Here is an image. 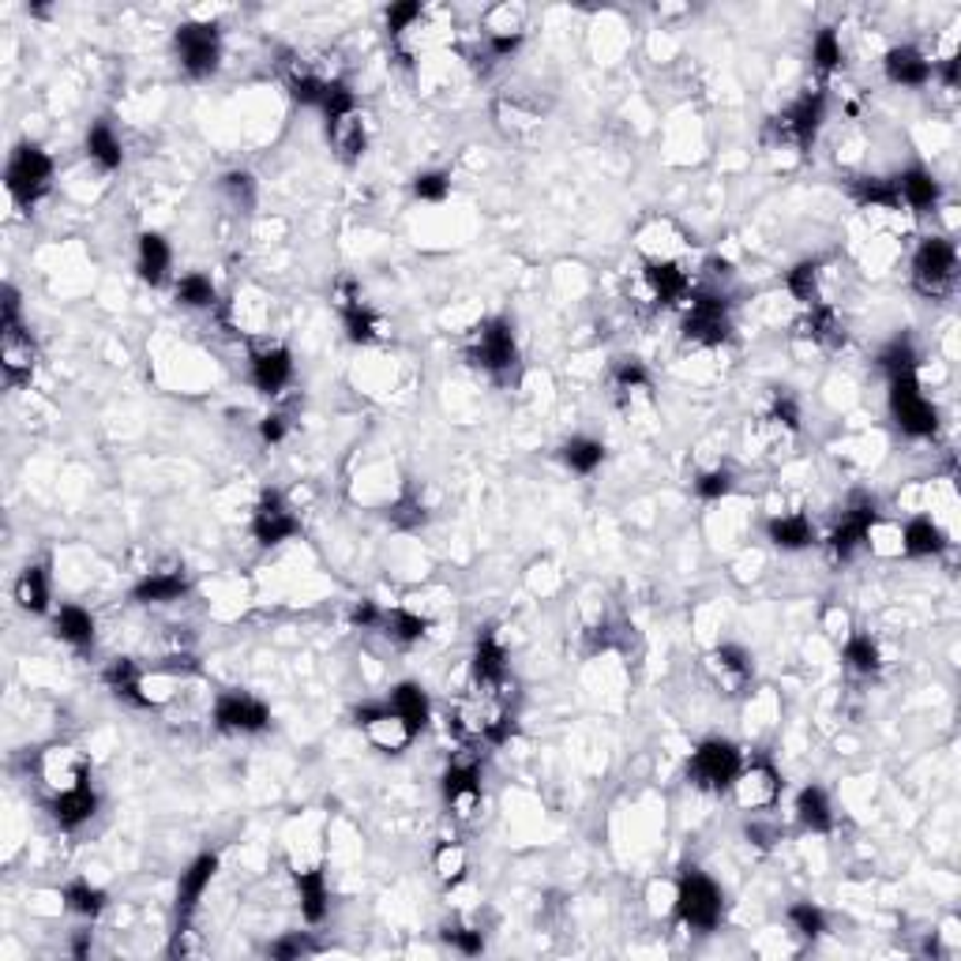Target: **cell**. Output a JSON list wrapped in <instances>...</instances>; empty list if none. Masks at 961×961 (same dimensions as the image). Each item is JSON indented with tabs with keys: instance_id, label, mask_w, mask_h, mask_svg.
<instances>
[{
	"instance_id": "53",
	"label": "cell",
	"mask_w": 961,
	"mask_h": 961,
	"mask_svg": "<svg viewBox=\"0 0 961 961\" xmlns=\"http://www.w3.org/2000/svg\"><path fill=\"white\" fill-rule=\"evenodd\" d=\"M425 519H428V511H425L421 497H414V492H406V497L391 508V526H398V530H417V526H425Z\"/></svg>"
},
{
	"instance_id": "32",
	"label": "cell",
	"mask_w": 961,
	"mask_h": 961,
	"mask_svg": "<svg viewBox=\"0 0 961 961\" xmlns=\"http://www.w3.org/2000/svg\"><path fill=\"white\" fill-rule=\"evenodd\" d=\"M297 882V898H301V912L309 925H320L331 909V890H327V875L320 868H309V871H297L293 875Z\"/></svg>"
},
{
	"instance_id": "8",
	"label": "cell",
	"mask_w": 961,
	"mask_h": 961,
	"mask_svg": "<svg viewBox=\"0 0 961 961\" xmlns=\"http://www.w3.org/2000/svg\"><path fill=\"white\" fill-rule=\"evenodd\" d=\"M470 361L492 376H508L519 365V342L515 327L508 320H484L470 335Z\"/></svg>"
},
{
	"instance_id": "51",
	"label": "cell",
	"mask_w": 961,
	"mask_h": 961,
	"mask_svg": "<svg viewBox=\"0 0 961 961\" xmlns=\"http://www.w3.org/2000/svg\"><path fill=\"white\" fill-rule=\"evenodd\" d=\"M729 492H732V473L725 470V466H713V470H707V473H699V478H694V497L707 500V503L725 500Z\"/></svg>"
},
{
	"instance_id": "36",
	"label": "cell",
	"mask_w": 961,
	"mask_h": 961,
	"mask_svg": "<svg viewBox=\"0 0 961 961\" xmlns=\"http://www.w3.org/2000/svg\"><path fill=\"white\" fill-rule=\"evenodd\" d=\"M15 605L34 616L50 608V571L42 564H27L23 575L15 578Z\"/></svg>"
},
{
	"instance_id": "1",
	"label": "cell",
	"mask_w": 961,
	"mask_h": 961,
	"mask_svg": "<svg viewBox=\"0 0 961 961\" xmlns=\"http://www.w3.org/2000/svg\"><path fill=\"white\" fill-rule=\"evenodd\" d=\"M50 180H53V158L45 155L38 143H19L4 169L8 196H12L19 207H34L38 199L50 192Z\"/></svg>"
},
{
	"instance_id": "22",
	"label": "cell",
	"mask_w": 961,
	"mask_h": 961,
	"mask_svg": "<svg viewBox=\"0 0 961 961\" xmlns=\"http://www.w3.org/2000/svg\"><path fill=\"white\" fill-rule=\"evenodd\" d=\"M38 766H42V782L50 785L53 793H64V788H75V785L91 782L87 759H83L75 748H50Z\"/></svg>"
},
{
	"instance_id": "58",
	"label": "cell",
	"mask_w": 961,
	"mask_h": 961,
	"mask_svg": "<svg viewBox=\"0 0 961 961\" xmlns=\"http://www.w3.org/2000/svg\"><path fill=\"white\" fill-rule=\"evenodd\" d=\"M770 421L785 425V428H801V406H796V398L777 391L774 403H770Z\"/></svg>"
},
{
	"instance_id": "47",
	"label": "cell",
	"mask_w": 961,
	"mask_h": 961,
	"mask_svg": "<svg viewBox=\"0 0 961 961\" xmlns=\"http://www.w3.org/2000/svg\"><path fill=\"white\" fill-rule=\"evenodd\" d=\"M64 906H69L72 912H80V917L94 920L102 909H106V890L91 887L87 879H75V882L64 887Z\"/></svg>"
},
{
	"instance_id": "27",
	"label": "cell",
	"mask_w": 961,
	"mask_h": 961,
	"mask_svg": "<svg viewBox=\"0 0 961 961\" xmlns=\"http://www.w3.org/2000/svg\"><path fill=\"white\" fill-rule=\"evenodd\" d=\"M894 192H898L901 207H909V211L925 215V211H931V207L939 203V196H943V188H939V180L931 177L928 169L909 166L906 174L894 177Z\"/></svg>"
},
{
	"instance_id": "28",
	"label": "cell",
	"mask_w": 961,
	"mask_h": 961,
	"mask_svg": "<svg viewBox=\"0 0 961 961\" xmlns=\"http://www.w3.org/2000/svg\"><path fill=\"white\" fill-rule=\"evenodd\" d=\"M801 335L807 342H815L819 349H842L845 346V323L837 320V312L831 309V304H815V309H807V316L801 320Z\"/></svg>"
},
{
	"instance_id": "21",
	"label": "cell",
	"mask_w": 961,
	"mask_h": 961,
	"mask_svg": "<svg viewBox=\"0 0 961 961\" xmlns=\"http://www.w3.org/2000/svg\"><path fill=\"white\" fill-rule=\"evenodd\" d=\"M218 871V856L215 853H203L188 864V871H180V882H177V928H185L192 920V912L199 906V898L207 894Z\"/></svg>"
},
{
	"instance_id": "60",
	"label": "cell",
	"mask_w": 961,
	"mask_h": 961,
	"mask_svg": "<svg viewBox=\"0 0 961 961\" xmlns=\"http://www.w3.org/2000/svg\"><path fill=\"white\" fill-rule=\"evenodd\" d=\"M285 432H290V414H282V410H274V414H268L260 421V436H263V443H282L285 440Z\"/></svg>"
},
{
	"instance_id": "9",
	"label": "cell",
	"mask_w": 961,
	"mask_h": 961,
	"mask_svg": "<svg viewBox=\"0 0 961 961\" xmlns=\"http://www.w3.org/2000/svg\"><path fill=\"white\" fill-rule=\"evenodd\" d=\"M729 301L718 293H694L688 297V312H683V338L694 346H721L729 338Z\"/></svg>"
},
{
	"instance_id": "13",
	"label": "cell",
	"mask_w": 961,
	"mask_h": 961,
	"mask_svg": "<svg viewBox=\"0 0 961 961\" xmlns=\"http://www.w3.org/2000/svg\"><path fill=\"white\" fill-rule=\"evenodd\" d=\"M301 522L293 515V508L285 503L279 492H263L260 503L252 508V537L260 541L263 549H274L282 541L297 537Z\"/></svg>"
},
{
	"instance_id": "46",
	"label": "cell",
	"mask_w": 961,
	"mask_h": 961,
	"mask_svg": "<svg viewBox=\"0 0 961 961\" xmlns=\"http://www.w3.org/2000/svg\"><path fill=\"white\" fill-rule=\"evenodd\" d=\"M174 297H177V304H185V309H211L218 293H215V282L207 279V274L192 271V274H180L177 279Z\"/></svg>"
},
{
	"instance_id": "35",
	"label": "cell",
	"mask_w": 961,
	"mask_h": 961,
	"mask_svg": "<svg viewBox=\"0 0 961 961\" xmlns=\"http://www.w3.org/2000/svg\"><path fill=\"white\" fill-rule=\"evenodd\" d=\"M796 823H801L804 831H812V834H826V831H834V807H831V796H826L819 785H807V788H801V796H796Z\"/></svg>"
},
{
	"instance_id": "31",
	"label": "cell",
	"mask_w": 961,
	"mask_h": 961,
	"mask_svg": "<svg viewBox=\"0 0 961 961\" xmlns=\"http://www.w3.org/2000/svg\"><path fill=\"white\" fill-rule=\"evenodd\" d=\"M766 537L785 552H801L807 545H815V526L801 511H788V515H774L766 522Z\"/></svg>"
},
{
	"instance_id": "30",
	"label": "cell",
	"mask_w": 961,
	"mask_h": 961,
	"mask_svg": "<svg viewBox=\"0 0 961 961\" xmlns=\"http://www.w3.org/2000/svg\"><path fill=\"white\" fill-rule=\"evenodd\" d=\"M169 263H174V252H169L166 237H161V233H139V249H136L139 279L147 285H161L169 279Z\"/></svg>"
},
{
	"instance_id": "49",
	"label": "cell",
	"mask_w": 961,
	"mask_h": 961,
	"mask_svg": "<svg viewBox=\"0 0 961 961\" xmlns=\"http://www.w3.org/2000/svg\"><path fill=\"white\" fill-rule=\"evenodd\" d=\"M788 925L801 939H819L826 931V912L812 901H796V906H788Z\"/></svg>"
},
{
	"instance_id": "29",
	"label": "cell",
	"mask_w": 961,
	"mask_h": 961,
	"mask_svg": "<svg viewBox=\"0 0 961 961\" xmlns=\"http://www.w3.org/2000/svg\"><path fill=\"white\" fill-rule=\"evenodd\" d=\"M53 635L61 643H69L72 650L87 654L94 646V616L80 605H61L53 616Z\"/></svg>"
},
{
	"instance_id": "26",
	"label": "cell",
	"mask_w": 961,
	"mask_h": 961,
	"mask_svg": "<svg viewBox=\"0 0 961 961\" xmlns=\"http://www.w3.org/2000/svg\"><path fill=\"white\" fill-rule=\"evenodd\" d=\"M94 812H98V793L91 788V782L64 788V793H53V801H50V815L61 831H75V826L87 823Z\"/></svg>"
},
{
	"instance_id": "59",
	"label": "cell",
	"mask_w": 961,
	"mask_h": 961,
	"mask_svg": "<svg viewBox=\"0 0 961 961\" xmlns=\"http://www.w3.org/2000/svg\"><path fill=\"white\" fill-rule=\"evenodd\" d=\"M349 624L361 627V631H376V627H384V608L376 602H357L349 608Z\"/></svg>"
},
{
	"instance_id": "6",
	"label": "cell",
	"mask_w": 961,
	"mask_h": 961,
	"mask_svg": "<svg viewBox=\"0 0 961 961\" xmlns=\"http://www.w3.org/2000/svg\"><path fill=\"white\" fill-rule=\"evenodd\" d=\"M958 279V249L947 237H928L912 252V285L925 297H943Z\"/></svg>"
},
{
	"instance_id": "37",
	"label": "cell",
	"mask_w": 961,
	"mask_h": 961,
	"mask_svg": "<svg viewBox=\"0 0 961 961\" xmlns=\"http://www.w3.org/2000/svg\"><path fill=\"white\" fill-rule=\"evenodd\" d=\"M560 459H564V466L571 473H583V478H589V473L605 462V443L594 440V436H571V440L560 447Z\"/></svg>"
},
{
	"instance_id": "12",
	"label": "cell",
	"mask_w": 961,
	"mask_h": 961,
	"mask_svg": "<svg viewBox=\"0 0 961 961\" xmlns=\"http://www.w3.org/2000/svg\"><path fill=\"white\" fill-rule=\"evenodd\" d=\"M732 796L744 812H759V807H770L782 796V774L770 759H751V763L740 766L737 782H732Z\"/></svg>"
},
{
	"instance_id": "2",
	"label": "cell",
	"mask_w": 961,
	"mask_h": 961,
	"mask_svg": "<svg viewBox=\"0 0 961 961\" xmlns=\"http://www.w3.org/2000/svg\"><path fill=\"white\" fill-rule=\"evenodd\" d=\"M677 917L694 931H713L725 917V898H721L718 882L699 868H688L677 882Z\"/></svg>"
},
{
	"instance_id": "20",
	"label": "cell",
	"mask_w": 961,
	"mask_h": 961,
	"mask_svg": "<svg viewBox=\"0 0 961 961\" xmlns=\"http://www.w3.org/2000/svg\"><path fill=\"white\" fill-rule=\"evenodd\" d=\"M252 384L260 395L268 398H279L293 379V354L285 346H268V349H255L252 354Z\"/></svg>"
},
{
	"instance_id": "45",
	"label": "cell",
	"mask_w": 961,
	"mask_h": 961,
	"mask_svg": "<svg viewBox=\"0 0 961 961\" xmlns=\"http://www.w3.org/2000/svg\"><path fill=\"white\" fill-rule=\"evenodd\" d=\"M384 631L395 643H417L428 635V616L414 613V608H391V613H384Z\"/></svg>"
},
{
	"instance_id": "34",
	"label": "cell",
	"mask_w": 961,
	"mask_h": 961,
	"mask_svg": "<svg viewBox=\"0 0 961 961\" xmlns=\"http://www.w3.org/2000/svg\"><path fill=\"white\" fill-rule=\"evenodd\" d=\"M387 707H391L398 718L406 721V729L414 732H425V725H428V718H432V707H428V694L421 691V683H398V688L391 691V702H387Z\"/></svg>"
},
{
	"instance_id": "5",
	"label": "cell",
	"mask_w": 961,
	"mask_h": 961,
	"mask_svg": "<svg viewBox=\"0 0 961 961\" xmlns=\"http://www.w3.org/2000/svg\"><path fill=\"white\" fill-rule=\"evenodd\" d=\"M740 766V748L729 744V740L713 737V740H702L691 755V766H688V777L694 788H707V793H729L732 782H737Z\"/></svg>"
},
{
	"instance_id": "54",
	"label": "cell",
	"mask_w": 961,
	"mask_h": 961,
	"mask_svg": "<svg viewBox=\"0 0 961 961\" xmlns=\"http://www.w3.org/2000/svg\"><path fill=\"white\" fill-rule=\"evenodd\" d=\"M222 188H226V196L233 199V207H241V211H249V207L255 203V180H252V174H244V169L226 174Z\"/></svg>"
},
{
	"instance_id": "25",
	"label": "cell",
	"mask_w": 961,
	"mask_h": 961,
	"mask_svg": "<svg viewBox=\"0 0 961 961\" xmlns=\"http://www.w3.org/2000/svg\"><path fill=\"white\" fill-rule=\"evenodd\" d=\"M188 594V575L185 567H158L147 571L136 586H132V602L136 605H169L177 597Z\"/></svg>"
},
{
	"instance_id": "39",
	"label": "cell",
	"mask_w": 961,
	"mask_h": 961,
	"mask_svg": "<svg viewBox=\"0 0 961 961\" xmlns=\"http://www.w3.org/2000/svg\"><path fill=\"white\" fill-rule=\"evenodd\" d=\"M87 155L98 169H106V174H113V169H121V161H125V147H121L117 132H113L106 121H98L91 132H87Z\"/></svg>"
},
{
	"instance_id": "14",
	"label": "cell",
	"mask_w": 961,
	"mask_h": 961,
	"mask_svg": "<svg viewBox=\"0 0 961 961\" xmlns=\"http://www.w3.org/2000/svg\"><path fill=\"white\" fill-rule=\"evenodd\" d=\"M335 309L342 316V327H346V338L357 342V346H368V342L379 338V331H384V323L376 320V312L368 309L365 301H361L357 285L349 279H342L335 285Z\"/></svg>"
},
{
	"instance_id": "43",
	"label": "cell",
	"mask_w": 961,
	"mask_h": 961,
	"mask_svg": "<svg viewBox=\"0 0 961 961\" xmlns=\"http://www.w3.org/2000/svg\"><path fill=\"white\" fill-rule=\"evenodd\" d=\"M613 391L620 403H635V398H650V373L639 361H620L613 368Z\"/></svg>"
},
{
	"instance_id": "17",
	"label": "cell",
	"mask_w": 961,
	"mask_h": 961,
	"mask_svg": "<svg viewBox=\"0 0 961 961\" xmlns=\"http://www.w3.org/2000/svg\"><path fill=\"white\" fill-rule=\"evenodd\" d=\"M639 290L646 293L650 304H677L688 297L691 279L688 271L672 260H646V268L639 274Z\"/></svg>"
},
{
	"instance_id": "42",
	"label": "cell",
	"mask_w": 961,
	"mask_h": 961,
	"mask_svg": "<svg viewBox=\"0 0 961 961\" xmlns=\"http://www.w3.org/2000/svg\"><path fill=\"white\" fill-rule=\"evenodd\" d=\"M819 279H823V263L819 260H804V263H796V268L785 274V285H788V293L804 304V309H815V304H823Z\"/></svg>"
},
{
	"instance_id": "41",
	"label": "cell",
	"mask_w": 961,
	"mask_h": 961,
	"mask_svg": "<svg viewBox=\"0 0 961 961\" xmlns=\"http://www.w3.org/2000/svg\"><path fill=\"white\" fill-rule=\"evenodd\" d=\"M327 139H331V147H335L346 161H357L361 155H365L368 132H365V117H361V109L354 113V117H346V121H338V125H331L327 128Z\"/></svg>"
},
{
	"instance_id": "40",
	"label": "cell",
	"mask_w": 961,
	"mask_h": 961,
	"mask_svg": "<svg viewBox=\"0 0 961 961\" xmlns=\"http://www.w3.org/2000/svg\"><path fill=\"white\" fill-rule=\"evenodd\" d=\"M842 658H845V665H849L853 672H864V677H871V672L882 669L879 643H875L868 631H849V635H845Z\"/></svg>"
},
{
	"instance_id": "23",
	"label": "cell",
	"mask_w": 961,
	"mask_h": 961,
	"mask_svg": "<svg viewBox=\"0 0 961 961\" xmlns=\"http://www.w3.org/2000/svg\"><path fill=\"white\" fill-rule=\"evenodd\" d=\"M882 72H887L894 87H928L931 75H936V64H931L917 45H894V50L882 56Z\"/></svg>"
},
{
	"instance_id": "52",
	"label": "cell",
	"mask_w": 961,
	"mask_h": 961,
	"mask_svg": "<svg viewBox=\"0 0 961 961\" xmlns=\"http://www.w3.org/2000/svg\"><path fill=\"white\" fill-rule=\"evenodd\" d=\"M414 196L425 199V203H443V199L451 196V174H443V169L417 174L414 177Z\"/></svg>"
},
{
	"instance_id": "15",
	"label": "cell",
	"mask_w": 961,
	"mask_h": 961,
	"mask_svg": "<svg viewBox=\"0 0 961 961\" xmlns=\"http://www.w3.org/2000/svg\"><path fill=\"white\" fill-rule=\"evenodd\" d=\"M34 365H38V346H34L31 331H27L23 323H15V327H0V368H4L8 384H15V387L31 384Z\"/></svg>"
},
{
	"instance_id": "18",
	"label": "cell",
	"mask_w": 961,
	"mask_h": 961,
	"mask_svg": "<svg viewBox=\"0 0 961 961\" xmlns=\"http://www.w3.org/2000/svg\"><path fill=\"white\" fill-rule=\"evenodd\" d=\"M470 672L481 691H503V683H508V650H503L500 635L492 627H484L478 643H473Z\"/></svg>"
},
{
	"instance_id": "11",
	"label": "cell",
	"mask_w": 961,
	"mask_h": 961,
	"mask_svg": "<svg viewBox=\"0 0 961 961\" xmlns=\"http://www.w3.org/2000/svg\"><path fill=\"white\" fill-rule=\"evenodd\" d=\"M879 522V503H875L871 497H853L849 508H845L842 522L831 530V537H826V545H831V556L834 560H853L856 549L868 545V534L871 526Z\"/></svg>"
},
{
	"instance_id": "57",
	"label": "cell",
	"mask_w": 961,
	"mask_h": 961,
	"mask_svg": "<svg viewBox=\"0 0 961 961\" xmlns=\"http://www.w3.org/2000/svg\"><path fill=\"white\" fill-rule=\"evenodd\" d=\"M425 12H421V4H391L387 8V31H391L395 38H403L406 31H414V23L417 19H421Z\"/></svg>"
},
{
	"instance_id": "10",
	"label": "cell",
	"mask_w": 961,
	"mask_h": 961,
	"mask_svg": "<svg viewBox=\"0 0 961 961\" xmlns=\"http://www.w3.org/2000/svg\"><path fill=\"white\" fill-rule=\"evenodd\" d=\"M271 725V710L263 699L249 691H222L215 699V729L233 732V737H249V732H263Z\"/></svg>"
},
{
	"instance_id": "48",
	"label": "cell",
	"mask_w": 961,
	"mask_h": 961,
	"mask_svg": "<svg viewBox=\"0 0 961 961\" xmlns=\"http://www.w3.org/2000/svg\"><path fill=\"white\" fill-rule=\"evenodd\" d=\"M812 61H815V69H819L823 75H831V72L842 69L845 50H842V38H837L834 27H823V31L815 34V42H812Z\"/></svg>"
},
{
	"instance_id": "16",
	"label": "cell",
	"mask_w": 961,
	"mask_h": 961,
	"mask_svg": "<svg viewBox=\"0 0 961 961\" xmlns=\"http://www.w3.org/2000/svg\"><path fill=\"white\" fill-rule=\"evenodd\" d=\"M354 721H357V729H365V737L373 740L379 751L398 755V751H406L414 744V732L406 729V721L398 718L391 707H361L354 713Z\"/></svg>"
},
{
	"instance_id": "4",
	"label": "cell",
	"mask_w": 961,
	"mask_h": 961,
	"mask_svg": "<svg viewBox=\"0 0 961 961\" xmlns=\"http://www.w3.org/2000/svg\"><path fill=\"white\" fill-rule=\"evenodd\" d=\"M890 414L901 432L917 436V440H928V436L939 432V410L920 391L917 373L890 376Z\"/></svg>"
},
{
	"instance_id": "56",
	"label": "cell",
	"mask_w": 961,
	"mask_h": 961,
	"mask_svg": "<svg viewBox=\"0 0 961 961\" xmlns=\"http://www.w3.org/2000/svg\"><path fill=\"white\" fill-rule=\"evenodd\" d=\"M304 954H316V943H312L309 931H290V936H282L279 943H271V958H304Z\"/></svg>"
},
{
	"instance_id": "38",
	"label": "cell",
	"mask_w": 961,
	"mask_h": 961,
	"mask_svg": "<svg viewBox=\"0 0 961 961\" xmlns=\"http://www.w3.org/2000/svg\"><path fill=\"white\" fill-rule=\"evenodd\" d=\"M853 199L864 207V211H898L901 207L898 192H894V180H887V177H856Z\"/></svg>"
},
{
	"instance_id": "7",
	"label": "cell",
	"mask_w": 961,
	"mask_h": 961,
	"mask_svg": "<svg viewBox=\"0 0 961 961\" xmlns=\"http://www.w3.org/2000/svg\"><path fill=\"white\" fill-rule=\"evenodd\" d=\"M174 50L177 61L192 80H207V75L218 72L222 64V34H218L215 23H180L174 34Z\"/></svg>"
},
{
	"instance_id": "3",
	"label": "cell",
	"mask_w": 961,
	"mask_h": 961,
	"mask_svg": "<svg viewBox=\"0 0 961 961\" xmlns=\"http://www.w3.org/2000/svg\"><path fill=\"white\" fill-rule=\"evenodd\" d=\"M826 117V94L823 91H807L793 102L788 109L777 113L774 121L766 125V136L774 143H785V147L807 150L815 143Z\"/></svg>"
},
{
	"instance_id": "33",
	"label": "cell",
	"mask_w": 961,
	"mask_h": 961,
	"mask_svg": "<svg viewBox=\"0 0 961 961\" xmlns=\"http://www.w3.org/2000/svg\"><path fill=\"white\" fill-rule=\"evenodd\" d=\"M898 545H901V552H906V556L925 560V556H939V552L947 549V534L928 515H920V519H909L906 522V530H901Z\"/></svg>"
},
{
	"instance_id": "24",
	"label": "cell",
	"mask_w": 961,
	"mask_h": 961,
	"mask_svg": "<svg viewBox=\"0 0 961 961\" xmlns=\"http://www.w3.org/2000/svg\"><path fill=\"white\" fill-rule=\"evenodd\" d=\"M707 672L713 677V683L718 688H725L729 694H737L740 688H748L751 672H755V665H751V654L744 650V646L737 643H725L718 646V650L707 658Z\"/></svg>"
},
{
	"instance_id": "50",
	"label": "cell",
	"mask_w": 961,
	"mask_h": 961,
	"mask_svg": "<svg viewBox=\"0 0 961 961\" xmlns=\"http://www.w3.org/2000/svg\"><path fill=\"white\" fill-rule=\"evenodd\" d=\"M879 368L887 373V379L901 376V373H917V349H912L906 338L890 342V346L879 354Z\"/></svg>"
},
{
	"instance_id": "61",
	"label": "cell",
	"mask_w": 961,
	"mask_h": 961,
	"mask_svg": "<svg viewBox=\"0 0 961 961\" xmlns=\"http://www.w3.org/2000/svg\"><path fill=\"white\" fill-rule=\"evenodd\" d=\"M939 72H943V83H947V87H958V56H947L943 69H939Z\"/></svg>"
},
{
	"instance_id": "55",
	"label": "cell",
	"mask_w": 961,
	"mask_h": 961,
	"mask_svg": "<svg viewBox=\"0 0 961 961\" xmlns=\"http://www.w3.org/2000/svg\"><path fill=\"white\" fill-rule=\"evenodd\" d=\"M443 943L447 947H455V950H462V954H481L484 950V936L478 928H466V925H447L443 928Z\"/></svg>"
},
{
	"instance_id": "19",
	"label": "cell",
	"mask_w": 961,
	"mask_h": 961,
	"mask_svg": "<svg viewBox=\"0 0 961 961\" xmlns=\"http://www.w3.org/2000/svg\"><path fill=\"white\" fill-rule=\"evenodd\" d=\"M443 801L459 819H473L481 812V770L478 763H455L443 774Z\"/></svg>"
},
{
	"instance_id": "44",
	"label": "cell",
	"mask_w": 961,
	"mask_h": 961,
	"mask_svg": "<svg viewBox=\"0 0 961 961\" xmlns=\"http://www.w3.org/2000/svg\"><path fill=\"white\" fill-rule=\"evenodd\" d=\"M432 868L443 879V887L455 890L466 882V868H470V860H466V849L459 842H443V845H436V853H432Z\"/></svg>"
}]
</instances>
